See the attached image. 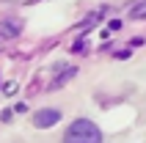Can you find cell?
Returning <instances> with one entry per match:
<instances>
[{
  "label": "cell",
  "instance_id": "obj_1",
  "mask_svg": "<svg viewBox=\"0 0 146 143\" xmlns=\"http://www.w3.org/2000/svg\"><path fill=\"white\" fill-rule=\"evenodd\" d=\"M64 143H102V132H99V127L94 121L77 119L69 124V129L64 135Z\"/></svg>",
  "mask_w": 146,
  "mask_h": 143
},
{
  "label": "cell",
  "instance_id": "obj_2",
  "mask_svg": "<svg viewBox=\"0 0 146 143\" xmlns=\"http://www.w3.org/2000/svg\"><path fill=\"white\" fill-rule=\"evenodd\" d=\"M58 119H61V113H58V110H36L33 124H36L39 129H44V127H55Z\"/></svg>",
  "mask_w": 146,
  "mask_h": 143
},
{
  "label": "cell",
  "instance_id": "obj_3",
  "mask_svg": "<svg viewBox=\"0 0 146 143\" xmlns=\"http://www.w3.org/2000/svg\"><path fill=\"white\" fill-rule=\"evenodd\" d=\"M17 28H19V25L17 22H0V36H8V39H11V36H17Z\"/></svg>",
  "mask_w": 146,
  "mask_h": 143
},
{
  "label": "cell",
  "instance_id": "obj_4",
  "mask_svg": "<svg viewBox=\"0 0 146 143\" xmlns=\"http://www.w3.org/2000/svg\"><path fill=\"white\" fill-rule=\"evenodd\" d=\"M146 14V3H141L138 8H132V17H143Z\"/></svg>",
  "mask_w": 146,
  "mask_h": 143
}]
</instances>
